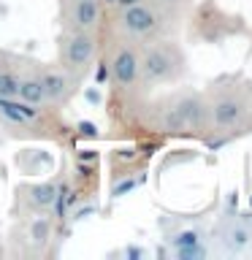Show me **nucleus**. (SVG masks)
<instances>
[{
    "label": "nucleus",
    "instance_id": "obj_1",
    "mask_svg": "<svg viewBox=\"0 0 252 260\" xmlns=\"http://www.w3.org/2000/svg\"><path fill=\"white\" fill-rule=\"evenodd\" d=\"M184 73V54L171 41H149L138 52V79L146 87L176 81Z\"/></svg>",
    "mask_w": 252,
    "mask_h": 260
},
{
    "label": "nucleus",
    "instance_id": "obj_2",
    "mask_svg": "<svg viewBox=\"0 0 252 260\" xmlns=\"http://www.w3.org/2000/svg\"><path fill=\"white\" fill-rule=\"evenodd\" d=\"M209 119V106L203 103L201 95L195 92H182L160 109L158 125L166 133H190V130H201Z\"/></svg>",
    "mask_w": 252,
    "mask_h": 260
},
{
    "label": "nucleus",
    "instance_id": "obj_3",
    "mask_svg": "<svg viewBox=\"0 0 252 260\" xmlns=\"http://www.w3.org/2000/svg\"><path fill=\"white\" fill-rule=\"evenodd\" d=\"M57 54H60V68L62 71H68L71 76H76V79L84 81L87 73L92 71V65H95V57H98V38H95V32L65 30L60 36Z\"/></svg>",
    "mask_w": 252,
    "mask_h": 260
},
{
    "label": "nucleus",
    "instance_id": "obj_4",
    "mask_svg": "<svg viewBox=\"0 0 252 260\" xmlns=\"http://www.w3.org/2000/svg\"><path fill=\"white\" fill-rule=\"evenodd\" d=\"M11 236H14L16 255H44L49 249V244H52V239H57V219L52 217V211L19 217Z\"/></svg>",
    "mask_w": 252,
    "mask_h": 260
},
{
    "label": "nucleus",
    "instance_id": "obj_5",
    "mask_svg": "<svg viewBox=\"0 0 252 260\" xmlns=\"http://www.w3.org/2000/svg\"><path fill=\"white\" fill-rule=\"evenodd\" d=\"M57 179H41V182H22L14 190V217H30V214H46L54 209L57 201Z\"/></svg>",
    "mask_w": 252,
    "mask_h": 260
},
{
    "label": "nucleus",
    "instance_id": "obj_6",
    "mask_svg": "<svg viewBox=\"0 0 252 260\" xmlns=\"http://www.w3.org/2000/svg\"><path fill=\"white\" fill-rule=\"evenodd\" d=\"M117 27L133 41H152L163 30V16L152 3L138 0V3L122 6V11L117 16Z\"/></svg>",
    "mask_w": 252,
    "mask_h": 260
},
{
    "label": "nucleus",
    "instance_id": "obj_7",
    "mask_svg": "<svg viewBox=\"0 0 252 260\" xmlns=\"http://www.w3.org/2000/svg\"><path fill=\"white\" fill-rule=\"evenodd\" d=\"M41 84H44V106H49V109H62L79 92L81 79L71 76L68 71H62L57 65V68H41Z\"/></svg>",
    "mask_w": 252,
    "mask_h": 260
},
{
    "label": "nucleus",
    "instance_id": "obj_8",
    "mask_svg": "<svg viewBox=\"0 0 252 260\" xmlns=\"http://www.w3.org/2000/svg\"><path fill=\"white\" fill-rule=\"evenodd\" d=\"M60 16L65 30L95 32L103 19V0H62Z\"/></svg>",
    "mask_w": 252,
    "mask_h": 260
},
{
    "label": "nucleus",
    "instance_id": "obj_9",
    "mask_svg": "<svg viewBox=\"0 0 252 260\" xmlns=\"http://www.w3.org/2000/svg\"><path fill=\"white\" fill-rule=\"evenodd\" d=\"M106 73L114 81L117 89H133L138 81V52L130 44H117L114 52L109 54L106 62Z\"/></svg>",
    "mask_w": 252,
    "mask_h": 260
},
{
    "label": "nucleus",
    "instance_id": "obj_10",
    "mask_svg": "<svg viewBox=\"0 0 252 260\" xmlns=\"http://www.w3.org/2000/svg\"><path fill=\"white\" fill-rule=\"evenodd\" d=\"M247 114V103L236 92H223L209 103V125L214 130H231L244 119Z\"/></svg>",
    "mask_w": 252,
    "mask_h": 260
},
{
    "label": "nucleus",
    "instance_id": "obj_11",
    "mask_svg": "<svg viewBox=\"0 0 252 260\" xmlns=\"http://www.w3.org/2000/svg\"><path fill=\"white\" fill-rule=\"evenodd\" d=\"M41 68L38 62H22L19 73V87H16V101L44 106V84H41Z\"/></svg>",
    "mask_w": 252,
    "mask_h": 260
},
{
    "label": "nucleus",
    "instance_id": "obj_12",
    "mask_svg": "<svg viewBox=\"0 0 252 260\" xmlns=\"http://www.w3.org/2000/svg\"><path fill=\"white\" fill-rule=\"evenodd\" d=\"M16 162H19V168L24 171V174H30V176L44 174V171H49L54 166L52 154H49V152H38V149H22L19 154H16Z\"/></svg>",
    "mask_w": 252,
    "mask_h": 260
},
{
    "label": "nucleus",
    "instance_id": "obj_13",
    "mask_svg": "<svg viewBox=\"0 0 252 260\" xmlns=\"http://www.w3.org/2000/svg\"><path fill=\"white\" fill-rule=\"evenodd\" d=\"M22 65H14L11 57L0 54V98H16Z\"/></svg>",
    "mask_w": 252,
    "mask_h": 260
},
{
    "label": "nucleus",
    "instance_id": "obj_14",
    "mask_svg": "<svg viewBox=\"0 0 252 260\" xmlns=\"http://www.w3.org/2000/svg\"><path fill=\"white\" fill-rule=\"evenodd\" d=\"M219 236H223V244L231 252H244L252 244V231L241 222H228Z\"/></svg>",
    "mask_w": 252,
    "mask_h": 260
},
{
    "label": "nucleus",
    "instance_id": "obj_15",
    "mask_svg": "<svg viewBox=\"0 0 252 260\" xmlns=\"http://www.w3.org/2000/svg\"><path fill=\"white\" fill-rule=\"evenodd\" d=\"M141 182H144V176H141V174H122V176H114L111 198H125V195H128V192H133Z\"/></svg>",
    "mask_w": 252,
    "mask_h": 260
},
{
    "label": "nucleus",
    "instance_id": "obj_16",
    "mask_svg": "<svg viewBox=\"0 0 252 260\" xmlns=\"http://www.w3.org/2000/svg\"><path fill=\"white\" fill-rule=\"evenodd\" d=\"M168 244L174 249H182V247H195V244H203V233L198 228H184V231H176L168 236Z\"/></svg>",
    "mask_w": 252,
    "mask_h": 260
},
{
    "label": "nucleus",
    "instance_id": "obj_17",
    "mask_svg": "<svg viewBox=\"0 0 252 260\" xmlns=\"http://www.w3.org/2000/svg\"><path fill=\"white\" fill-rule=\"evenodd\" d=\"M176 257H182V260L206 257V247H203V244H195V247H182V249H176Z\"/></svg>",
    "mask_w": 252,
    "mask_h": 260
},
{
    "label": "nucleus",
    "instance_id": "obj_18",
    "mask_svg": "<svg viewBox=\"0 0 252 260\" xmlns=\"http://www.w3.org/2000/svg\"><path fill=\"white\" fill-rule=\"evenodd\" d=\"M73 136H81V138H98L101 133H98V127L92 125V122L81 119V122H76V130H73Z\"/></svg>",
    "mask_w": 252,
    "mask_h": 260
},
{
    "label": "nucleus",
    "instance_id": "obj_19",
    "mask_svg": "<svg viewBox=\"0 0 252 260\" xmlns=\"http://www.w3.org/2000/svg\"><path fill=\"white\" fill-rule=\"evenodd\" d=\"M76 160H81V162H98V152H92V149H79V152H76Z\"/></svg>",
    "mask_w": 252,
    "mask_h": 260
},
{
    "label": "nucleus",
    "instance_id": "obj_20",
    "mask_svg": "<svg viewBox=\"0 0 252 260\" xmlns=\"http://www.w3.org/2000/svg\"><path fill=\"white\" fill-rule=\"evenodd\" d=\"M87 101H89V103H98V101H101V92H92V89H89V92H87Z\"/></svg>",
    "mask_w": 252,
    "mask_h": 260
},
{
    "label": "nucleus",
    "instance_id": "obj_21",
    "mask_svg": "<svg viewBox=\"0 0 252 260\" xmlns=\"http://www.w3.org/2000/svg\"><path fill=\"white\" fill-rule=\"evenodd\" d=\"M119 6H130V3H138V0H117Z\"/></svg>",
    "mask_w": 252,
    "mask_h": 260
}]
</instances>
